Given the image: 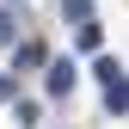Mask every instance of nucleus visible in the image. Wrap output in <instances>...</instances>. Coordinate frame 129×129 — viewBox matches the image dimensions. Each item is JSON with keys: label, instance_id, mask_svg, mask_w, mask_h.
I'll return each mask as SVG.
<instances>
[{"label": "nucleus", "instance_id": "nucleus-1", "mask_svg": "<svg viewBox=\"0 0 129 129\" xmlns=\"http://www.w3.org/2000/svg\"><path fill=\"white\" fill-rule=\"evenodd\" d=\"M43 92H49V99H61V92H74V61H68V55L43 61Z\"/></svg>", "mask_w": 129, "mask_h": 129}, {"label": "nucleus", "instance_id": "nucleus-2", "mask_svg": "<svg viewBox=\"0 0 129 129\" xmlns=\"http://www.w3.org/2000/svg\"><path fill=\"white\" fill-rule=\"evenodd\" d=\"M105 105L117 111V117L129 111V74H117V80H111V86H105Z\"/></svg>", "mask_w": 129, "mask_h": 129}, {"label": "nucleus", "instance_id": "nucleus-3", "mask_svg": "<svg viewBox=\"0 0 129 129\" xmlns=\"http://www.w3.org/2000/svg\"><path fill=\"white\" fill-rule=\"evenodd\" d=\"M92 74H99V86H111V80L123 74V61H117V55H99V68H92Z\"/></svg>", "mask_w": 129, "mask_h": 129}, {"label": "nucleus", "instance_id": "nucleus-4", "mask_svg": "<svg viewBox=\"0 0 129 129\" xmlns=\"http://www.w3.org/2000/svg\"><path fill=\"white\" fill-rule=\"evenodd\" d=\"M12 123L31 129V123H37V105H31V99H12Z\"/></svg>", "mask_w": 129, "mask_h": 129}, {"label": "nucleus", "instance_id": "nucleus-5", "mask_svg": "<svg viewBox=\"0 0 129 129\" xmlns=\"http://www.w3.org/2000/svg\"><path fill=\"white\" fill-rule=\"evenodd\" d=\"M0 43H19V25H12V12H0Z\"/></svg>", "mask_w": 129, "mask_h": 129}, {"label": "nucleus", "instance_id": "nucleus-6", "mask_svg": "<svg viewBox=\"0 0 129 129\" xmlns=\"http://www.w3.org/2000/svg\"><path fill=\"white\" fill-rule=\"evenodd\" d=\"M61 6H68V12H74V19H80V25H86V19H92V0H61Z\"/></svg>", "mask_w": 129, "mask_h": 129}, {"label": "nucleus", "instance_id": "nucleus-7", "mask_svg": "<svg viewBox=\"0 0 129 129\" xmlns=\"http://www.w3.org/2000/svg\"><path fill=\"white\" fill-rule=\"evenodd\" d=\"M0 99H19V80L12 74H0Z\"/></svg>", "mask_w": 129, "mask_h": 129}]
</instances>
